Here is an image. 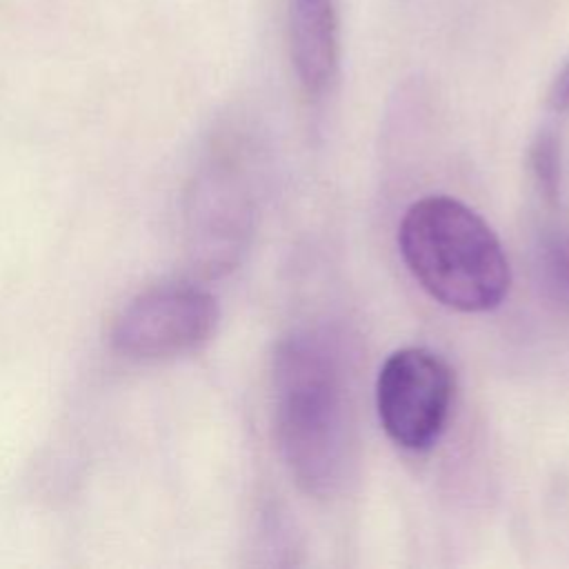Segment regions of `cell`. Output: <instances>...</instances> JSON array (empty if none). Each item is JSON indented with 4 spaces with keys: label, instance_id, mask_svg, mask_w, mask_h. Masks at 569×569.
Here are the masks:
<instances>
[{
    "label": "cell",
    "instance_id": "6da1fadb",
    "mask_svg": "<svg viewBox=\"0 0 569 569\" xmlns=\"http://www.w3.org/2000/svg\"><path fill=\"white\" fill-rule=\"evenodd\" d=\"M276 436L296 482L329 496L342 482L351 447L345 365L320 333H293L273 358Z\"/></svg>",
    "mask_w": 569,
    "mask_h": 569
},
{
    "label": "cell",
    "instance_id": "7a4b0ae2",
    "mask_svg": "<svg viewBox=\"0 0 569 569\" xmlns=\"http://www.w3.org/2000/svg\"><path fill=\"white\" fill-rule=\"evenodd\" d=\"M398 244L413 278L449 309L489 311L509 291L511 273L498 236L460 200H416L400 220Z\"/></svg>",
    "mask_w": 569,
    "mask_h": 569
},
{
    "label": "cell",
    "instance_id": "3957f363",
    "mask_svg": "<svg viewBox=\"0 0 569 569\" xmlns=\"http://www.w3.org/2000/svg\"><path fill=\"white\" fill-rule=\"evenodd\" d=\"M251 229V196L238 160L211 153L193 176L184 198V244L193 269L216 278L231 271Z\"/></svg>",
    "mask_w": 569,
    "mask_h": 569
},
{
    "label": "cell",
    "instance_id": "277c9868",
    "mask_svg": "<svg viewBox=\"0 0 569 569\" xmlns=\"http://www.w3.org/2000/svg\"><path fill=\"white\" fill-rule=\"evenodd\" d=\"M218 302L200 284L164 282L133 296L116 316L111 345L131 360H164L198 349L218 325Z\"/></svg>",
    "mask_w": 569,
    "mask_h": 569
},
{
    "label": "cell",
    "instance_id": "5b68a950",
    "mask_svg": "<svg viewBox=\"0 0 569 569\" xmlns=\"http://www.w3.org/2000/svg\"><path fill=\"white\" fill-rule=\"evenodd\" d=\"M451 398V369L429 349H398L378 371V418L387 436L402 449L425 451L438 440L449 416Z\"/></svg>",
    "mask_w": 569,
    "mask_h": 569
},
{
    "label": "cell",
    "instance_id": "8992f818",
    "mask_svg": "<svg viewBox=\"0 0 569 569\" xmlns=\"http://www.w3.org/2000/svg\"><path fill=\"white\" fill-rule=\"evenodd\" d=\"M291 60L309 93H322L338 67V18L333 0H291Z\"/></svg>",
    "mask_w": 569,
    "mask_h": 569
},
{
    "label": "cell",
    "instance_id": "52a82bcc",
    "mask_svg": "<svg viewBox=\"0 0 569 569\" xmlns=\"http://www.w3.org/2000/svg\"><path fill=\"white\" fill-rule=\"evenodd\" d=\"M536 271L545 293L569 309V233L560 229L545 231L536 249Z\"/></svg>",
    "mask_w": 569,
    "mask_h": 569
},
{
    "label": "cell",
    "instance_id": "ba28073f",
    "mask_svg": "<svg viewBox=\"0 0 569 569\" xmlns=\"http://www.w3.org/2000/svg\"><path fill=\"white\" fill-rule=\"evenodd\" d=\"M531 173L547 200H556L560 191V140L556 131L542 129L529 149Z\"/></svg>",
    "mask_w": 569,
    "mask_h": 569
},
{
    "label": "cell",
    "instance_id": "9c48e42d",
    "mask_svg": "<svg viewBox=\"0 0 569 569\" xmlns=\"http://www.w3.org/2000/svg\"><path fill=\"white\" fill-rule=\"evenodd\" d=\"M549 104L556 111H569V60L556 73L551 89H549Z\"/></svg>",
    "mask_w": 569,
    "mask_h": 569
}]
</instances>
